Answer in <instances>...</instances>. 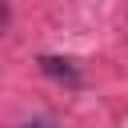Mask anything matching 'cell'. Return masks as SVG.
Instances as JSON below:
<instances>
[{"label": "cell", "instance_id": "cell-1", "mask_svg": "<svg viewBox=\"0 0 128 128\" xmlns=\"http://www.w3.org/2000/svg\"><path fill=\"white\" fill-rule=\"evenodd\" d=\"M40 64H44V72H48V76H60V80H76V76H80V72L72 68V60H56V56H44Z\"/></svg>", "mask_w": 128, "mask_h": 128}, {"label": "cell", "instance_id": "cell-2", "mask_svg": "<svg viewBox=\"0 0 128 128\" xmlns=\"http://www.w3.org/2000/svg\"><path fill=\"white\" fill-rule=\"evenodd\" d=\"M4 24H8V4L0 0V28H4Z\"/></svg>", "mask_w": 128, "mask_h": 128}, {"label": "cell", "instance_id": "cell-3", "mask_svg": "<svg viewBox=\"0 0 128 128\" xmlns=\"http://www.w3.org/2000/svg\"><path fill=\"white\" fill-rule=\"evenodd\" d=\"M24 128H52V120H36V124H24Z\"/></svg>", "mask_w": 128, "mask_h": 128}]
</instances>
